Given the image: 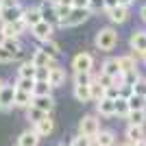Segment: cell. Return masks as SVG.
Returning a JSON list of instances; mask_svg holds the SVG:
<instances>
[{
  "label": "cell",
  "instance_id": "6da1fadb",
  "mask_svg": "<svg viewBox=\"0 0 146 146\" xmlns=\"http://www.w3.org/2000/svg\"><path fill=\"white\" fill-rule=\"evenodd\" d=\"M94 44H96L98 50H103V52H109V50H113V46L118 44V33L113 29H100L96 33V39H94Z\"/></svg>",
  "mask_w": 146,
  "mask_h": 146
},
{
  "label": "cell",
  "instance_id": "7a4b0ae2",
  "mask_svg": "<svg viewBox=\"0 0 146 146\" xmlns=\"http://www.w3.org/2000/svg\"><path fill=\"white\" fill-rule=\"evenodd\" d=\"M90 9H76V7H72V11H70V15H68L66 20H61L59 26L61 29H68V26H79L83 24L87 18H90Z\"/></svg>",
  "mask_w": 146,
  "mask_h": 146
},
{
  "label": "cell",
  "instance_id": "3957f363",
  "mask_svg": "<svg viewBox=\"0 0 146 146\" xmlns=\"http://www.w3.org/2000/svg\"><path fill=\"white\" fill-rule=\"evenodd\" d=\"M98 131H100V124H98V120L94 116H85L83 120L79 122V133L81 135H85V137H96Z\"/></svg>",
  "mask_w": 146,
  "mask_h": 146
},
{
  "label": "cell",
  "instance_id": "277c9868",
  "mask_svg": "<svg viewBox=\"0 0 146 146\" xmlns=\"http://www.w3.org/2000/svg\"><path fill=\"white\" fill-rule=\"evenodd\" d=\"M15 105V85L0 87V111H9Z\"/></svg>",
  "mask_w": 146,
  "mask_h": 146
},
{
  "label": "cell",
  "instance_id": "5b68a950",
  "mask_svg": "<svg viewBox=\"0 0 146 146\" xmlns=\"http://www.w3.org/2000/svg\"><path fill=\"white\" fill-rule=\"evenodd\" d=\"M52 31H55V26L50 24V22H46V20H42L39 24H35L31 29V33H33L35 39H39L44 44V42H48V39H52Z\"/></svg>",
  "mask_w": 146,
  "mask_h": 146
},
{
  "label": "cell",
  "instance_id": "8992f818",
  "mask_svg": "<svg viewBox=\"0 0 146 146\" xmlns=\"http://www.w3.org/2000/svg\"><path fill=\"white\" fill-rule=\"evenodd\" d=\"M72 68H74V72H92L94 57H92L90 52H79V55L72 59Z\"/></svg>",
  "mask_w": 146,
  "mask_h": 146
},
{
  "label": "cell",
  "instance_id": "52a82bcc",
  "mask_svg": "<svg viewBox=\"0 0 146 146\" xmlns=\"http://www.w3.org/2000/svg\"><path fill=\"white\" fill-rule=\"evenodd\" d=\"M24 18V9L20 5L15 7H2V11H0V20L2 22H18V20Z\"/></svg>",
  "mask_w": 146,
  "mask_h": 146
},
{
  "label": "cell",
  "instance_id": "ba28073f",
  "mask_svg": "<svg viewBox=\"0 0 146 146\" xmlns=\"http://www.w3.org/2000/svg\"><path fill=\"white\" fill-rule=\"evenodd\" d=\"M96 111L100 116H105V118L116 116V100H111V98H100L96 103Z\"/></svg>",
  "mask_w": 146,
  "mask_h": 146
},
{
  "label": "cell",
  "instance_id": "9c48e42d",
  "mask_svg": "<svg viewBox=\"0 0 146 146\" xmlns=\"http://www.w3.org/2000/svg\"><path fill=\"white\" fill-rule=\"evenodd\" d=\"M48 83L52 87H61L66 83V70L59 66H50V74H48Z\"/></svg>",
  "mask_w": 146,
  "mask_h": 146
},
{
  "label": "cell",
  "instance_id": "30bf717a",
  "mask_svg": "<svg viewBox=\"0 0 146 146\" xmlns=\"http://www.w3.org/2000/svg\"><path fill=\"white\" fill-rule=\"evenodd\" d=\"M131 48L135 52H140V55L146 52V31H135L131 35Z\"/></svg>",
  "mask_w": 146,
  "mask_h": 146
},
{
  "label": "cell",
  "instance_id": "8fae6325",
  "mask_svg": "<svg viewBox=\"0 0 146 146\" xmlns=\"http://www.w3.org/2000/svg\"><path fill=\"white\" fill-rule=\"evenodd\" d=\"M107 13H109V20L113 22V24H124V22H127V18H129V9H127V7H122V5L109 9Z\"/></svg>",
  "mask_w": 146,
  "mask_h": 146
},
{
  "label": "cell",
  "instance_id": "7c38bea8",
  "mask_svg": "<svg viewBox=\"0 0 146 146\" xmlns=\"http://www.w3.org/2000/svg\"><path fill=\"white\" fill-rule=\"evenodd\" d=\"M31 61H33L37 68H50L52 66V57H50L44 48H37L35 52H33V59Z\"/></svg>",
  "mask_w": 146,
  "mask_h": 146
},
{
  "label": "cell",
  "instance_id": "4fadbf2b",
  "mask_svg": "<svg viewBox=\"0 0 146 146\" xmlns=\"http://www.w3.org/2000/svg\"><path fill=\"white\" fill-rule=\"evenodd\" d=\"M39 144V135H37L35 129H31V131H24V133H20L18 137V146H37Z\"/></svg>",
  "mask_w": 146,
  "mask_h": 146
},
{
  "label": "cell",
  "instance_id": "5bb4252c",
  "mask_svg": "<svg viewBox=\"0 0 146 146\" xmlns=\"http://www.w3.org/2000/svg\"><path fill=\"white\" fill-rule=\"evenodd\" d=\"M33 105H35L37 109H42V111H46V113H50L52 111V107H55V98L50 96H33Z\"/></svg>",
  "mask_w": 146,
  "mask_h": 146
},
{
  "label": "cell",
  "instance_id": "9a60e30c",
  "mask_svg": "<svg viewBox=\"0 0 146 146\" xmlns=\"http://www.w3.org/2000/svg\"><path fill=\"white\" fill-rule=\"evenodd\" d=\"M37 131V135H39V137H46V135H50L52 133V129H55V122L50 120V116H46L44 118V120H39L35 124V127H33Z\"/></svg>",
  "mask_w": 146,
  "mask_h": 146
},
{
  "label": "cell",
  "instance_id": "2e32d148",
  "mask_svg": "<svg viewBox=\"0 0 146 146\" xmlns=\"http://www.w3.org/2000/svg\"><path fill=\"white\" fill-rule=\"evenodd\" d=\"M2 46H5L9 52L13 55V59H18V57H22V44H20V39H9V37H2Z\"/></svg>",
  "mask_w": 146,
  "mask_h": 146
},
{
  "label": "cell",
  "instance_id": "e0dca14e",
  "mask_svg": "<svg viewBox=\"0 0 146 146\" xmlns=\"http://www.w3.org/2000/svg\"><path fill=\"white\" fill-rule=\"evenodd\" d=\"M39 11H42V18L46 20V22H50L52 26L59 24V15H57V9H55V7H48V2H44V5L39 7Z\"/></svg>",
  "mask_w": 146,
  "mask_h": 146
},
{
  "label": "cell",
  "instance_id": "ac0fdd59",
  "mask_svg": "<svg viewBox=\"0 0 146 146\" xmlns=\"http://www.w3.org/2000/svg\"><path fill=\"white\" fill-rule=\"evenodd\" d=\"M31 105H33V94L15 87V107H24L26 109V107H31Z\"/></svg>",
  "mask_w": 146,
  "mask_h": 146
},
{
  "label": "cell",
  "instance_id": "d6986e66",
  "mask_svg": "<svg viewBox=\"0 0 146 146\" xmlns=\"http://www.w3.org/2000/svg\"><path fill=\"white\" fill-rule=\"evenodd\" d=\"M42 11L39 9H24V22H26V26L29 29H33L35 24H39L42 22Z\"/></svg>",
  "mask_w": 146,
  "mask_h": 146
},
{
  "label": "cell",
  "instance_id": "ffe728a7",
  "mask_svg": "<svg viewBox=\"0 0 146 146\" xmlns=\"http://www.w3.org/2000/svg\"><path fill=\"white\" fill-rule=\"evenodd\" d=\"M127 140L129 142H142L144 140V127H137V124H129L127 127Z\"/></svg>",
  "mask_w": 146,
  "mask_h": 146
},
{
  "label": "cell",
  "instance_id": "44dd1931",
  "mask_svg": "<svg viewBox=\"0 0 146 146\" xmlns=\"http://www.w3.org/2000/svg\"><path fill=\"white\" fill-rule=\"evenodd\" d=\"M94 142H96V146H113L116 144V135L111 133V131H98Z\"/></svg>",
  "mask_w": 146,
  "mask_h": 146
},
{
  "label": "cell",
  "instance_id": "7402d4cb",
  "mask_svg": "<svg viewBox=\"0 0 146 146\" xmlns=\"http://www.w3.org/2000/svg\"><path fill=\"white\" fill-rule=\"evenodd\" d=\"M37 74V66L33 61H24L22 66L18 68V76H24V79H35Z\"/></svg>",
  "mask_w": 146,
  "mask_h": 146
},
{
  "label": "cell",
  "instance_id": "603a6c76",
  "mask_svg": "<svg viewBox=\"0 0 146 146\" xmlns=\"http://www.w3.org/2000/svg\"><path fill=\"white\" fill-rule=\"evenodd\" d=\"M127 100H129L131 111H135V109H146V96H140V94L131 92V94L127 96Z\"/></svg>",
  "mask_w": 146,
  "mask_h": 146
},
{
  "label": "cell",
  "instance_id": "cb8c5ba5",
  "mask_svg": "<svg viewBox=\"0 0 146 146\" xmlns=\"http://www.w3.org/2000/svg\"><path fill=\"white\" fill-rule=\"evenodd\" d=\"M118 63H120V72L122 74H129V72H135V59L131 55H124V57H118Z\"/></svg>",
  "mask_w": 146,
  "mask_h": 146
},
{
  "label": "cell",
  "instance_id": "d4e9b609",
  "mask_svg": "<svg viewBox=\"0 0 146 146\" xmlns=\"http://www.w3.org/2000/svg\"><path fill=\"white\" fill-rule=\"evenodd\" d=\"M74 98H76L79 103H90L92 100L90 85H74Z\"/></svg>",
  "mask_w": 146,
  "mask_h": 146
},
{
  "label": "cell",
  "instance_id": "484cf974",
  "mask_svg": "<svg viewBox=\"0 0 146 146\" xmlns=\"http://www.w3.org/2000/svg\"><path fill=\"white\" fill-rule=\"evenodd\" d=\"M127 120H129V124H137V127H144V124H146V109L129 111Z\"/></svg>",
  "mask_w": 146,
  "mask_h": 146
},
{
  "label": "cell",
  "instance_id": "4316f807",
  "mask_svg": "<svg viewBox=\"0 0 146 146\" xmlns=\"http://www.w3.org/2000/svg\"><path fill=\"white\" fill-rule=\"evenodd\" d=\"M48 116L46 111H42V109H37L35 105H31V107H26V118H29L33 124H37L39 120H44V118Z\"/></svg>",
  "mask_w": 146,
  "mask_h": 146
},
{
  "label": "cell",
  "instance_id": "83f0119b",
  "mask_svg": "<svg viewBox=\"0 0 146 146\" xmlns=\"http://www.w3.org/2000/svg\"><path fill=\"white\" fill-rule=\"evenodd\" d=\"M100 72L109 74V76H118L120 74V63H118V59H107L103 63V70Z\"/></svg>",
  "mask_w": 146,
  "mask_h": 146
},
{
  "label": "cell",
  "instance_id": "f1b7e54d",
  "mask_svg": "<svg viewBox=\"0 0 146 146\" xmlns=\"http://www.w3.org/2000/svg\"><path fill=\"white\" fill-rule=\"evenodd\" d=\"M129 111H131V107H129V100H127V96H120V98H116V116L127 118V116H129Z\"/></svg>",
  "mask_w": 146,
  "mask_h": 146
},
{
  "label": "cell",
  "instance_id": "f546056e",
  "mask_svg": "<svg viewBox=\"0 0 146 146\" xmlns=\"http://www.w3.org/2000/svg\"><path fill=\"white\" fill-rule=\"evenodd\" d=\"M52 85L48 81H35V87H33V96H48Z\"/></svg>",
  "mask_w": 146,
  "mask_h": 146
},
{
  "label": "cell",
  "instance_id": "4dcf8cb0",
  "mask_svg": "<svg viewBox=\"0 0 146 146\" xmlns=\"http://www.w3.org/2000/svg\"><path fill=\"white\" fill-rule=\"evenodd\" d=\"M92 72H74V85H92Z\"/></svg>",
  "mask_w": 146,
  "mask_h": 146
},
{
  "label": "cell",
  "instance_id": "1f68e13d",
  "mask_svg": "<svg viewBox=\"0 0 146 146\" xmlns=\"http://www.w3.org/2000/svg\"><path fill=\"white\" fill-rule=\"evenodd\" d=\"M90 90H92V100H100V98H105V87L100 85V83H98L96 79L92 81V85H90Z\"/></svg>",
  "mask_w": 146,
  "mask_h": 146
},
{
  "label": "cell",
  "instance_id": "d6a6232c",
  "mask_svg": "<svg viewBox=\"0 0 146 146\" xmlns=\"http://www.w3.org/2000/svg\"><path fill=\"white\" fill-rule=\"evenodd\" d=\"M44 50H46V52H48L52 59L61 55V48H59V44H57L55 39H48V42H44Z\"/></svg>",
  "mask_w": 146,
  "mask_h": 146
},
{
  "label": "cell",
  "instance_id": "836d02e7",
  "mask_svg": "<svg viewBox=\"0 0 146 146\" xmlns=\"http://www.w3.org/2000/svg\"><path fill=\"white\" fill-rule=\"evenodd\" d=\"M18 90H24L33 94V87H35V79H24V76H18V83H15Z\"/></svg>",
  "mask_w": 146,
  "mask_h": 146
},
{
  "label": "cell",
  "instance_id": "e575fe53",
  "mask_svg": "<svg viewBox=\"0 0 146 146\" xmlns=\"http://www.w3.org/2000/svg\"><path fill=\"white\" fill-rule=\"evenodd\" d=\"M131 92H135V94H140V96H146V79H137L133 83V85H131Z\"/></svg>",
  "mask_w": 146,
  "mask_h": 146
},
{
  "label": "cell",
  "instance_id": "d590c367",
  "mask_svg": "<svg viewBox=\"0 0 146 146\" xmlns=\"http://www.w3.org/2000/svg\"><path fill=\"white\" fill-rule=\"evenodd\" d=\"M96 81H98V83H100V85L105 87V90L113 85V76H109V74H105V72H100V74H98V76H96Z\"/></svg>",
  "mask_w": 146,
  "mask_h": 146
},
{
  "label": "cell",
  "instance_id": "8d00e7d4",
  "mask_svg": "<svg viewBox=\"0 0 146 146\" xmlns=\"http://www.w3.org/2000/svg\"><path fill=\"white\" fill-rule=\"evenodd\" d=\"M92 142H94L92 137H85V135L79 133V135L72 140V144H70V146H92Z\"/></svg>",
  "mask_w": 146,
  "mask_h": 146
},
{
  "label": "cell",
  "instance_id": "74e56055",
  "mask_svg": "<svg viewBox=\"0 0 146 146\" xmlns=\"http://www.w3.org/2000/svg\"><path fill=\"white\" fill-rule=\"evenodd\" d=\"M55 9H57V15H59V22L66 20L70 15V11H72V7H63V5H55Z\"/></svg>",
  "mask_w": 146,
  "mask_h": 146
},
{
  "label": "cell",
  "instance_id": "f35d334b",
  "mask_svg": "<svg viewBox=\"0 0 146 146\" xmlns=\"http://www.w3.org/2000/svg\"><path fill=\"white\" fill-rule=\"evenodd\" d=\"M105 98H111V100L120 98V87H116V85L107 87V90H105Z\"/></svg>",
  "mask_w": 146,
  "mask_h": 146
},
{
  "label": "cell",
  "instance_id": "ab89813d",
  "mask_svg": "<svg viewBox=\"0 0 146 146\" xmlns=\"http://www.w3.org/2000/svg\"><path fill=\"white\" fill-rule=\"evenodd\" d=\"M9 61H13V55L0 44V63H9Z\"/></svg>",
  "mask_w": 146,
  "mask_h": 146
},
{
  "label": "cell",
  "instance_id": "60d3db41",
  "mask_svg": "<svg viewBox=\"0 0 146 146\" xmlns=\"http://www.w3.org/2000/svg\"><path fill=\"white\" fill-rule=\"evenodd\" d=\"M48 74H50V68H37L35 81H48Z\"/></svg>",
  "mask_w": 146,
  "mask_h": 146
},
{
  "label": "cell",
  "instance_id": "b9f144b4",
  "mask_svg": "<svg viewBox=\"0 0 146 146\" xmlns=\"http://www.w3.org/2000/svg\"><path fill=\"white\" fill-rule=\"evenodd\" d=\"M105 0H90V11H103Z\"/></svg>",
  "mask_w": 146,
  "mask_h": 146
},
{
  "label": "cell",
  "instance_id": "7bdbcfd3",
  "mask_svg": "<svg viewBox=\"0 0 146 146\" xmlns=\"http://www.w3.org/2000/svg\"><path fill=\"white\" fill-rule=\"evenodd\" d=\"M72 7H76V9H90V0H74Z\"/></svg>",
  "mask_w": 146,
  "mask_h": 146
},
{
  "label": "cell",
  "instance_id": "ee69618b",
  "mask_svg": "<svg viewBox=\"0 0 146 146\" xmlns=\"http://www.w3.org/2000/svg\"><path fill=\"white\" fill-rule=\"evenodd\" d=\"M113 7H118V0H105V9H107V11L113 9Z\"/></svg>",
  "mask_w": 146,
  "mask_h": 146
},
{
  "label": "cell",
  "instance_id": "f6af8a7d",
  "mask_svg": "<svg viewBox=\"0 0 146 146\" xmlns=\"http://www.w3.org/2000/svg\"><path fill=\"white\" fill-rule=\"evenodd\" d=\"M0 5H2V7H15V5H18V0H0Z\"/></svg>",
  "mask_w": 146,
  "mask_h": 146
},
{
  "label": "cell",
  "instance_id": "bcb514c9",
  "mask_svg": "<svg viewBox=\"0 0 146 146\" xmlns=\"http://www.w3.org/2000/svg\"><path fill=\"white\" fill-rule=\"evenodd\" d=\"M74 0H57V5H63V7H72Z\"/></svg>",
  "mask_w": 146,
  "mask_h": 146
},
{
  "label": "cell",
  "instance_id": "7dc6e473",
  "mask_svg": "<svg viewBox=\"0 0 146 146\" xmlns=\"http://www.w3.org/2000/svg\"><path fill=\"white\" fill-rule=\"evenodd\" d=\"M140 18H142V20H144V22H146V5L142 7V9H140Z\"/></svg>",
  "mask_w": 146,
  "mask_h": 146
},
{
  "label": "cell",
  "instance_id": "c3c4849f",
  "mask_svg": "<svg viewBox=\"0 0 146 146\" xmlns=\"http://www.w3.org/2000/svg\"><path fill=\"white\" fill-rule=\"evenodd\" d=\"M131 2H133V0H118V5H122V7H129Z\"/></svg>",
  "mask_w": 146,
  "mask_h": 146
},
{
  "label": "cell",
  "instance_id": "681fc988",
  "mask_svg": "<svg viewBox=\"0 0 146 146\" xmlns=\"http://www.w3.org/2000/svg\"><path fill=\"white\" fill-rule=\"evenodd\" d=\"M133 146H146V140H142V142H135Z\"/></svg>",
  "mask_w": 146,
  "mask_h": 146
},
{
  "label": "cell",
  "instance_id": "f907efd6",
  "mask_svg": "<svg viewBox=\"0 0 146 146\" xmlns=\"http://www.w3.org/2000/svg\"><path fill=\"white\" fill-rule=\"evenodd\" d=\"M118 146H133V142H124V144H118Z\"/></svg>",
  "mask_w": 146,
  "mask_h": 146
},
{
  "label": "cell",
  "instance_id": "816d5d0a",
  "mask_svg": "<svg viewBox=\"0 0 146 146\" xmlns=\"http://www.w3.org/2000/svg\"><path fill=\"white\" fill-rule=\"evenodd\" d=\"M142 59H144V63H146V52H144V55H142Z\"/></svg>",
  "mask_w": 146,
  "mask_h": 146
},
{
  "label": "cell",
  "instance_id": "f5cc1de1",
  "mask_svg": "<svg viewBox=\"0 0 146 146\" xmlns=\"http://www.w3.org/2000/svg\"><path fill=\"white\" fill-rule=\"evenodd\" d=\"M2 85H5V83H2V79H0V87H2Z\"/></svg>",
  "mask_w": 146,
  "mask_h": 146
},
{
  "label": "cell",
  "instance_id": "db71d44e",
  "mask_svg": "<svg viewBox=\"0 0 146 146\" xmlns=\"http://www.w3.org/2000/svg\"><path fill=\"white\" fill-rule=\"evenodd\" d=\"M0 11H2V5H0Z\"/></svg>",
  "mask_w": 146,
  "mask_h": 146
},
{
  "label": "cell",
  "instance_id": "11a10c76",
  "mask_svg": "<svg viewBox=\"0 0 146 146\" xmlns=\"http://www.w3.org/2000/svg\"><path fill=\"white\" fill-rule=\"evenodd\" d=\"M57 146H63V144H57Z\"/></svg>",
  "mask_w": 146,
  "mask_h": 146
},
{
  "label": "cell",
  "instance_id": "9f6ffc18",
  "mask_svg": "<svg viewBox=\"0 0 146 146\" xmlns=\"http://www.w3.org/2000/svg\"><path fill=\"white\" fill-rule=\"evenodd\" d=\"M55 2H57V0H55Z\"/></svg>",
  "mask_w": 146,
  "mask_h": 146
}]
</instances>
